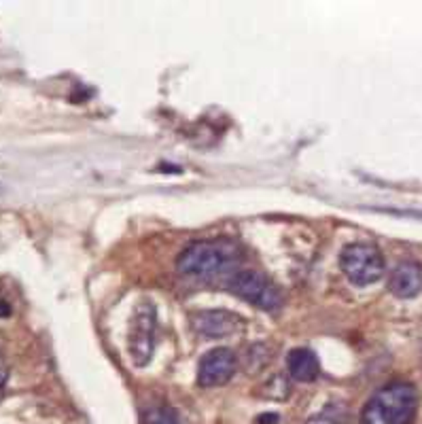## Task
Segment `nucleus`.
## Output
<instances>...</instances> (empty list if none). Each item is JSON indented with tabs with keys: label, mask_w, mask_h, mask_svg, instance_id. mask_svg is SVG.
Listing matches in <instances>:
<instances>
[{
	"label": "nucleus",
	"mask_w": 422,
	"mask_h": 424,
	"mask_svg": "<svg viewBox=\"0 0 422 424\" xmlns=\"http://www.w3.org/2000/svg\"><path fill=\"white\" fill-rule=\"evenodd\" d=\"M389 289L401 299L416 297L422 291V265L418 261H401L389 278Z\"/></svg>",
	"instance_id": "nucleus-7"
},
{
	"label": "nucleus",
	"mask_w": 422,
	"mask_h": 424,
	"mask_svg": "<svg viewBox=\"0 0 422 424\" xmlns=\"http://www.w3.org/2000/svg\"><path fill=\"white\" fill-rule=\"evenodd\" d=\"M142 424H183L181 423V416L172 410V408H166V406H157V408H151L142 414Z\"/></svg>",
	"instance_id": "nucleus-11"
},
{
	"label": "nucleus",
	"mask_w": 422,
	"mask_h": 424,
	"mask_svg": "<svg viewBox=\"0 0 422 424\" xmlns=\"http://www.w3.org/2000/svg\"><path fill=\"white\" fill-rule=\"evenodd\" d=\"M227 289L261 310L276 312L283 306L280 289L274 282H270L261 272H255V270H242L236 276H232L227 282Z\"/></svg>",
	"instance_id": "nucleus-4"
},
{
	"label": "nucleus",
	"mask_w": 422,
	"mask_h": 424,
	"mask_svg": "<svg viewBox=\"0 0 422 424\" xmlns=\"http://www.w3.org/2000/svg\"><path fill=\"white\" fill-rule=\"evenodd\" d=\"M340 265L346 278L357 287L374 285L384 274V255L374 244H348L340 255Z\"/></svg>",
	"instance_id": "nucleus-3"
},
{
	"label": "nucleus",
	"mask_w": 422,
	"mask_h": 424,
	"mask_svg": "<svg viewBox=\"0 0 422 424\" xmlns=\"http://www.w3.org/2000/svg\"><path fill=\"white\" fill-rule=\"evenodd\" d=\"M240 319L234 312L227 310H212V312H200L193 316V327L195 331H200L202 336L208 338H221V336H229L240 327Z\"/></svg>",
	"instance_id": "nucleus-8"
},
{
	"label": "nucleus",
	"mask_w": 422,
	"mask_h": 424,
	"mask_svg": "<svg viewBox=\"0 0 422 424\" xmlns=\"http://www.w3.org/2000/svg\"><path fill=\"white\" fill-rule=\"evenodd\" d=\"M11 314V306L0 297V316H8Z\"/></svg>",
	"instance_id": "nucleus-13"
},
{
	"label": "nucleus",
	"mask_w": 422,
	"mask_h": 424,
	"mask_svg": "<svg viewBox=\"0 0 422 424\" xmlns=\"http://www.w3.org/2000/svg\"><path fill=\"white\" fill-rule=\"evenodd\" d=\"M287 369L295 382H314L321 365L310 348H295L287 355Z\"/></svg>",
	"instance_id": "nucleus-9"
},
{
	"label": "nucleus",
	"mask_w": 422,
	"mask_h": 424,
	"mask_svg": "<svg viewBox=\"0 0 422 424\" xmlns=\"http://www.w3.org/2000/svg\"><path fill=\"white\" fill-rule=\"evenodd\" d=\"M155 308L144 302L136 308L134 319H132V329H130V353L136 365H147L151 355H153V344H155Z\"/></svg>",
	"instance_id": "nucleus-5"
},
{
	"label": "nucleus",
	"mask_w": 422,
	"mask_h": 424,
	"mask_svg": "<svg viewBox=\"0 0 422 424\" xmlns=\"http://www.w3.org/2000/svg\"><path fill=\"white\" fill-rule=\"evenodd\" d=\"M236 367H238V359L229 348H215L200 361L198 382L200 386H206V389L221 386L232 380V376L236 374Z\"/></svg>",
	"instance_id": "nucleus-6"
},
{
	"label": "nucleus",
	"mask_w": 422,
	"mask_h": 424,
	"mask_svg": "<svg viewBox=\"0 0 422 424\" xmlns=\"http://www.w3.org/2000/svg\"><path fill=\"white\" fill-rule=\"evenodd\" d=\"M0 193H2V185H0Z\"/></svg>",
	"instance_id": "nucleus-14"
},
{
	"label": "nucleus",
	"mask_w": 422,
	"mask_h": 424,
	"mask_svg": "<svg viewBox=\"0 0 422 424\" xmlns=\"http://www.w3.org/2000/svg\"><path fill=\"white\" fill-rule=\"evenodd\" d=\"M348 423V408L344 403H329L316 416H312L308 424H346Z\"/></svg>",
	"instance_id": "nucleus-10"
},
{
	"label": "nucleus",
	"mask_w": 422,
	"mask_h": 424,
	"mask_svg": "<svg viewBox=\"0 0 422 424\" xmlns=\"http://www.w3.org/2000/svg\"><path fill=\"white\" fill-rule=\"evenodd\" d=\"M242 257V248L234 240L193 242L176 259V270L187 278H210L234 268Z\"/></svg>",
	"instance_id": "nucleus-1"
},
{
	"label": "nucleus",
	"mask_w": 422,
	"mask_h": 424,
	"mask_svg": "<svg viewBox=\"0 0 422 424\" xmlns=\"http://www.w3.org/2000/svg\"><path fill=\"white\" fill-rule=\"evenodd\" d=\"M418 412V391L410 382H391L376 391L363 408L361 424H412Z\"/></svg>",
	"instance_id": "nucleus-2"
},
{
	"label": "nucleus",
	"mask_w": 422,
	"mask_h": 424,
	"mask_svg": "<svg viewBox=\"0 0 422 424\" xmlns=\"http://www.w3.org/2000/svg\"><path fill=\"white\" fill-rule=\"evenodd\" d=\"M6 378H8V367H6V363H4L2 357H0V391H2L4 384H6Z\"/></svg>",
	"instance_id": "nucleus-12"
}]
</instances>
